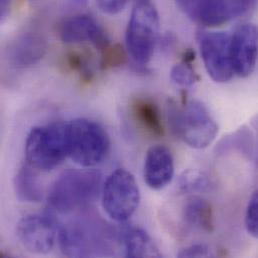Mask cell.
I'll list each match as a JSON object with an SVG mask.
<instances>
[{
	"label": "cell",
	"instance_id": "obj_27",
	"mask_svg": "<svg viewBox=\"0 0 258 258\" xmlns=\"http://www.w3.org/2000/svg\"><path fill=\"white\" fill-rule=\"evenodd\" d=\"M257 129H258V127H257Z\"/></svg>",
	"mask_w": 258,
	"mask_h": 258
},
{
	"label": "cell",
	"instance_id": "obj_9",
	"mask_svg": "<svg viewBox=\"0 0 258 258\" xmlns=\"http://www.w3.org/2000/svg\"><path fill=\"white\" fill-rule=\"evenodd\" d=\"M16 235L22 246L39 255L49 253L55 243L56 228L48 216L27 215L19 220Z\"/></svg>",
	"mask_w": 258,
	"mask_h": 258
},
{
	"label": "cell",
	"instance_id": "obj_10",
	"mask_svg": "<svg viewBox=\"0 0 258 258\" xmlns=\"http://www.w3.org/2000/svg\"><path fill=\"white\" fill-rule=\"evenodd\" d=\"M231 51L234 73L240 78L249 77L257 63L258 26L244 23L231 35Z\"/></svg>",
	"mask_w": 258,
	"mask_h": 258
},
{
	"label": "cell",
	"instance_id": "obj_18",
	"mask_svg": "<svg viewBox=\"0 0 258 258\" xmlns=\"http://www.w3.org/2000/svg\"><path fill=\"white\" fill-rule=\"evenodd\" d=\"M211 187V181L208 176L196 170L185 171L179 180V189L183 193L205 192Z\"/></svg>",
	"mask_w": 258,
	"mask_h": 258
},
{
	"label": "cell",
	"instance_id": "obj_24",
	"mask_svg": "<svg viewBox=\"0 0 258 258\" xmlns=\"http://www.w3.org/2000/svg\"><path fill=\"white\" fill-rule=\"evenodd\" d=\"M128 0H96L100 9L108 14H117L121 12Z\"/></svg>",
	"mask_w": 258,
	"mask_h": 258
},
{
	"label": "cell",
	"instance_id": "obj_14",
	"mask_svg": "<svg viewBox=\"0 0 258 258\" xmlns=\"http://www.w3.org/2000/svg\"><path fill=\"white\" fill-rule=\"evenodd\" d=\"M185 222L201 231H214V213L212 205L205 199L197 196L190 197L183 206Z\"/></svg>",
	"mask_w": 258,
	"mask_h": 258
},
{
	"label": "cell",
	"instance_id": "obj_26",
	"mask_svg": "<svg viewBox=\"0 0 258 258\" xmlns=\"http://www.w3.org/2000/svg\"><path fill=\"white\" fill-rule=\"evenodd\" d=\"M72 1H73V3H74V4H76V5L83 6V5H85V4L87 3V1H88V0H72Z\"/></svg>",
	"mask_w": 258,
	"mask_h": 258
},
{
	"label": "cell",
	"instance_id": "obj_20",
	"mask_svg": "<svg viewBox=\"0 0 258 258\" xmlns=\"http://www.w3.org/2000/svg\"><path fill=\"white\" fill-rule=\"evenodd\" d=\"M170 75L173 83L184 89L193 87L200 80L199 76L196 74L191 63H187L184 61L174 66L171 70Z\"/></svg>",
	"mask_w": 258,
	"mask_h": 258
},
{
	"label": "cell",
	"instance_id": "obj_22",
	"mask_svg": "<svg viewBox=\"0 0 258 258\" xmlns=\"http://www.w3.org/2000/svg\"><path fill=\"white\" fill-rule=\"evenodd\" d=\"M126 57H127V55L122 46L115 45L112 47L109 45L104 50L102 68L109 69V68L121 66L124 62H126V59H127Z\"/></svg>",
	"mask_w": 258,
	"mask_h": 258
},
{
	"label": "cell",
	"instance_id": "obj_6",
	"mask_svg": "<svg viewBox=\"0 0 258 258\" xmlns=\"http://www.w3.org/2000/svg\"><path fill=\"white\" fill-rule=\"evenodd\" d=\"M103 207L115 221L125 222L137 211L141 193L134 175L125 170L114 171L106 180L102 191Z\"/></svg>",
	"mask_w": 258,
	"mask_h": 258
},
{
	"label": "cell",
	"instance_id": "obj_25",
	"mask_svg": "<svg viewBox=\"0 0 258 258\" xmlns=\"http://www.w3.org/2000/svg\"><path fill=\"white\" fill-rule=\"evenodd\" d=\"M9 7V0H1V15H2V18L5 17V14H6V11Z\"/></svg>",
	"mask_w": 258,
	"mask_h": 258
},
{
	"label": "cell",
	"instance_id": "obj_2",
	"mask_svg": "<svg viewBox=\"0 0 258 258\" xmlns=\"http://www.w3.org/2000/svg\"><path fill=\"white\" fill-rule=\"evenodd\" d=\"M102 175L97 171L69 170L51 185L47 200L51 209L69 214L94 202L101 191Z\"/></svg>",
	"mask_w": 258,
	"mask_h": 258
},
{
	"label": "cell",
	"instance_id": "obj_16",
	"mask_svg": "<svg viewBox=\"0 0 258 258\" xmlns=\"http://www.w3.org/2000/svg\"><path fill=\"white\" fill-rule=\"evenodd\" d=\"M132 111L138 123L149 134L163 137L165 128L158 106L149 99H137L132 106Z\"/></svg>",
	"mask_w": 258,
	"mask_h": 258
},
{
	"label": "cell",
	"instance_id": "obj_5",
	"mask_svg": "<svg viewBox=\"0 0 258 258\" xmlns=\"http://www.w3.org/2000/svg\"><path fill=\"white\" fill-rule=\"evenodd\" d=\"M159 34V14L152 0H134L126 44L136 63L145 66L153 57Z\"/></svg>",
	"mask_w": 258,
	"mask_h": 258
},
{
	"label": "cell",
	"instance_id": "obj_13",
	"mask_svg": "<svg viewBox=\"0 0 258 258\" xmlns=\"http://www.w3.org/2000/svg\"><path fill=\"white\" fill-rule=\"evenodd\" d=\"M46 51L43 37L35 33H26L17 38L9 48V60L13 67L24 69L38 61Z\"/></svg>",
	"mask_w": 258,
	"mask_h": 258
},
{
	"label": "cell",
	"instance_id": "obj_23",
	"mask_svg": "<svg viewBox=\"0 0 258 258\" xmlns=\"http://www.w3.org/2000/svg\"><path fill=\"white\" fill-rule=\"evenodd\" d=\"M179 257H209L212 256L211 249L205 244H194L182 249L178 253Z\"/></svg>",
	"mask_w": 258,
	"mask_h": 258
},
{
	"label": "cell",
	"instance_id": "obj_15",
	"mask_svg": "<svg viewBox=\"0 0 258 258\" xmlns=\"http://www.w3.org/2000/svg\"><path fill=\"white\" fill-rule=\"evenodd\" d=\"M34 168L27 163L19 168L14 178V191L21 202L37 203L43 197L41 184L34 172Z\"/></svg>",
	"mask_w": 258,
	"mask_h": 258
},
{
	"label": "cell",
	"instance_id": "obj_1",
	"mask_svg": "<svg viewBox=\"0 0 258 258\" xmlns=\"http://www.w3.org/2000/svg\"><path fill=\"white\" fill-rule=\"evenodd\" d=\"M167 116L171 133L193 149H205L217 137L216 122L199 101H191L181 108L170 100L167 104Z\"/></svg>",
	"mask_w": 258,
	"mask_h": 258
},
{
	"label": "cell",
	"instance_id": "obj_19",
	"mask_svg": "<svg viewBox=\"0 0 258 258\" xmlns=\"http://www.w3.org/2000/svg\"><path fill=\"white\" fill-rule=\"evenodd\" d=\"M67 63L69 68L77 72L81 79H83L86 82H89L92 80L94 76L93 68H92V61L89 53L85 51H71L67 55Z\"/></svg>",
	"mask_w": 258,
	"mask_h": 258
},
{
	"label": "cell",
	"instance_id": "obj_11",
	"mask_svg": "<svg viewBox=\"0 0 258 258\" xmlns=\"http://www.w3.org/2000/svg\"><path fill=\"white\" fill-rule=\"evenodd\" d=\"M58 33L66 43L90 41L103 51L109 46L105 31L90 15L80 14L63 19L58 25Z\"/></svg>",
	"mask_w": 258,
	"mask_h": 258
},
{
	"label": "cell",
	"instance_id": "obj_12",
	"mask_svg": "<svg viewBox=\"0 0 258 258\" xmlns=\"http://www.w3.org/2000/svg\"><path fill=\"white\" fill-rule=\"evenodd\" d=\"M174 158L171 150L164 145L152 146L145 157L144 180L153 190H162L173 180Z\"/></svg>",
	"mask_w": 258,
	"mask_h": 258
},
{
	"label": "cell",
	"instance_id": "obj_3",
	"mask_svg": "<svg viewBox=\"0 0 258 258\" xmlns=\"http://www.w3.org/2000/svg\"><path fill=\"white\" fill-rule=\"evenodd\" d=\"M69 157L68 123H52L30 130L25 141L26 163L42 172L59 166Z\"/></svg>",
	"mask_w": 258,
	"mask_h": 258
},
{
	"label": "cell",
	"instance_id": "obj_17",
	"mask_svg": "<svg viewBox=\"0 0 258 258\" xmlns=\"http://www.w3.org/2000/svg\"><path fill=\"white\" fill-rule=\"evenodd\" d=\"M124 243L127 257H161V252L152 237L141 228L128 229L124 235Z\"/></svg>",
	"mask_w": 258,
	"mask_h": 258
},
{
	"label": "cell",
	"instance_id": "obj_21",
	"mask_svg": "<svg viewBox=\"0 0 258 258\" xmlns=\"http://www.w3.org/2000/svg\"><path fill=\"white\" fill-rule=\"evenodd\" d=\"M245 227L249 235L258 239V190L251 195L245 215Z\"/></svg>",
	"mask_w": 258,
	"mask_h": 258
},
{
	"label": "cell",
	"instance_id": "obj_7",
	"mask_svg": "<svg viewBox=\"0 0 258 258\" xmlns=\"http://www.w3.org/2000/svg\"><path fill=\"white\" fill-rule=\"evenodd\" d=\"M179 8L196 23L215 27L250 12L258 0H175Z\"/></svg>",
	"mask_w": 258,
	"mask_h": 258
},
{
	"label": "cell",
	"instance_id": "obj_8",
	"mask_svg": "<svg viewBox=\"0 0 258 258\" xmlns=\"http://www.w3.org/2000/svg\"><path fill=\"white\" fill-rule=\"evenodd\" d=\"M205 69L216 83H227L234 76L231 35L222 31H199L197 34Z\"/></svg>",
	"mask_w": 258,
	"mask_h": 258
},
{
	"label": "cell",
	"instance_id": "obj_4",
	"mask_svg": "<svg viewBox=\"0 0 258 258\" xmlns=\"http://www.w3.org/2000/svg\"><path fill=\"white\" fill-rule=\"evenodd\" d=\"M110 137L100 124L88 119L68 123L69 157L78 165L89 168L104 161L110 151Z\"/></svg>",
	"mask_w": 258,
	"mask_h": 258
}]
</instances>
